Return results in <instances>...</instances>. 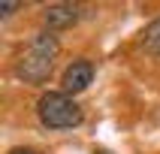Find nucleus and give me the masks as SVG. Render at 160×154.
Wrapping results in <instances>:
<instances>
[{
    "instance_id": "obj_5",
    "label": "nucleus",
    "mask_w": 160,
    "mask_h": 154,
    "mask_svg": "<svg viewBox=\"0 0 160 154\" xmlns=\"http://www.w3.org/2000/svg\"><path fill=\"white\" fill-rule=\"evenodd\" d=\"M142 45H145V52H151V54H157V57H160V18H157V21H151V24L145 27Z\"/></svg>"
},
{
    "instance_id": "obj_8",
    "label": "nucleus",
    "mask_w": 160,
    "mask_h": 154,
    "mask_svg": "<svg viewBox=\"0 0 160 154\" xmlns=\"http://www.w3.org/2000/svg\"><path fill=\"white\" fill-rule=\"evenodd\" d=\"M94 154H112V151H106V148H94Z\"/></svg>"
},
{
    "instance_id": "obj_7",
    "label": "nucleus",
    "mask_w": 160,
    "mask_h": 154,
    "mask_svg": "<svg viewBox=\"0 0 160 154\" xmlns=\"http://www.w3.org/2000/svg\"><path fill=\"white\" fill-rule=\"evenodd\" d=\"M9 154H36L33 148H9Z\"/></svg>"
},
{
    "instance_id": "obj_4",
    "label": "nucleus",
    "mask_w": 160,
    "mask_h": 154,
    "mask_svg": "<svg viewBox=\"0 0 160 154\" xmlns=\"http://www.w3.org/2000/svg\"><path fill=\"white\" fill-rule=\"evenodd\" d=\"M94 82V63L85 61V57H79V61H72L67 70H63V94H79V91H85Z\"/></svg>"
},
{
    "instance_id": "obj_3",
    "label": "nucleus",
    "mask_w": 160,
    "mask_h": 154,
    "mask_svg": "<svg viewBox=\"0 0 160 154\" xmlns=\"http://www.w3.org/2000/svg\"><path fill=\"white\" fill-rule=\"evenodd\" d=\"M79 18H82V6L79 3H52V6H45V12H42V21H45L48 30H67V27H72Z\"/></svg>"
},
{
    "instance_id": "obj_2",
    "label": "nucleus",
    "mask_w": 160,
    "mask_h": 154,
    "mask_svg": "<svg viewBox=\"0 0 160 154\" xmlns=\"http://www.w3.org/2000/svg\"><path fill=\"white\" fill-rule=\"evenodd\" d=\"M36 115L42 121V127L48 130H72V127L82 124V106L70 94H63V91H48L39 97L36 103Z\"/></svg>"
},
{
    "instance_id": "obj_6",
    "label": "nucleus",
    "mask_w": 160,
    "mask_h": 154,
    "mask_svg": "<svg viewBox=\"0 0 160 154\" xmlns=\"http://www.w3.org/2000/svg\"><path fill=\"white\" fill-rule=\"evenodd\" d=\"M18 6H21V3H15V0H3V3H0V18H9Z\"/></svg>"
},
{
    "instance_id": "obj_1",
    "label": "nucleus",
    "mask_w": 160,
    "mask_h": 154,
    "mask_svg": "<svg viewBox=\"0 0 160 154\" xmlns=\"http://www.w3.org/2000/svg\"><path fill=\"white\" fill-rule=\"evenodd\" d=\"M61 52V42H58V36L52 30H42V33H36L27 45V52L18 57L15 63V76L27 85H42L54 70V57Z\"/></svg>"
}]
</instances>
